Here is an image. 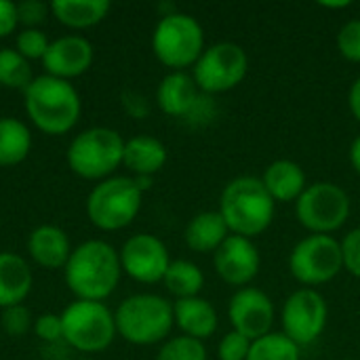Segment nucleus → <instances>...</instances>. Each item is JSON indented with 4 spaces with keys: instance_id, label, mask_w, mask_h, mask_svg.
<instances>
[{
    "instance_id": "nucleus-35",
    "label": "nucleus",
    "mask_w": 360,
    "mask_h": 360,
    "mask_svg": "<svg viewBox=\"0 0 360 360\" xmlns=\"http://www.w3.org/2000/svg\"><path fill=\"white\" fill-rule=\"evenodd\" d=\"M342 259H344V270L352 274L354 278H360V228L350 230L342 240Z\"/></svg>"
},
{
    "instance_id": "nucleus-26",
    "label": "nucleus",
    "mask_w": 360,
    "mask_h": 360,
    "mask_svg": "<svg viewBox=\"0 0 360 360\" xmlns=\"http://www.w3.org/2000/svg\"><path fill=\"white\" fill-rule=\"evenodd\" d=\"M162 283L177 302L188 297H198L205 287V274L190 259H173Z\"/></svg>"
},
{
    "instance_id": "nucleus-6",
    "label": "nucleus",
    "mask_w": 360,
    "mask_h": 360,
    "mask_svg": "<svg viewBox=\"0 0 360 360\" xmlns=\"http://www.w3.org/2000/svg\"><path fill=\"white\" fill-rule=\"evenodd\" d=\"M143 192L131 175H112L97 181L86 196V217L101 232H118L135 221Z\"/></svg>"
},
{
    "instance_id": "nucleus-4",
    "label": "nucleus",
    "mask_w": 360,
    "mask_h": 360,
    "mask_svg": "<svg viewBox=\"0 0 360 360\" xmlns=\"http://www.w3.org/2000/svg\"><path fill=\"white\" fill-rule=\"evenodd\" d=\"M116 333L133 346H154L169 340L175 327L173 304L156 293H135L124 297L116 312Z\"/></svg>"
},
{
    "instance_id": "nucleus-3",
    "label": "nucleus",
    "mask_w": 360,
    "mask_h": 360,
    "mask_svg": "<svg viewBox=\"0 0 360 360\" xmlns=\"http://www.w3.org/2000/svg\"><path fill=\"white\" fill-rule=\"evenodd\" d=\"M217 211L224 217L230 234L253 240L272 226L276 202L259 177L240 175L221 190Z\"/></svg>"
},
{
    "instance_id": "nucleus-42",
    "label": "nucleus",
    "mask_w": 360,
    "mask_h": 360,
    "mask_svg": "<svg viewBox=\"0 0 360 360\" xmlns=\"http://www.w3.org/2000/svg\"><path fill=\"white\" fill-rule=\"evenodd\" d=\"M325 8H346L350 6V2H321Z\"/></svg>"
},
{
    "instance_id": "nucleus-44",
    "label": "nucleus",
    "mask_w": 360,
    "mask_h": 360,
    "mask_svg": "<svg viewBox=\"0 0 360 360\" xmlns=\"http://www.w3.org/2000/svg\"><path fill=\"white\" fill-rule=\"evenodd\" d=\"M344 360H352V359H344Z\"/></svg>"
},
{
    "instance_id": "nucleus-12",
    "label": "nucleus",
    "mask_w": 360,
    "mask_h": 360,
    "mask_svg": "<svg viewBox=\"0 0 360 360\" xmlns=\"http://www.w3.org/2000/svg\"><path fill=\"white\" fill-rule=\"evenodd\" d=\"M281 321L283 333L293 344H297L300 348L314 344L323 335L329 321L327 300L316 289L302 287L285 300Z\"/></svg>"
},
{
    "instance_id": "nucleus-28",
    "label": "nucleus",
    "mask_w": 360,
    "mask_h": 360,
    "mask_svg": "<svg viewBox=\"0 0 360 360\" xmlns=\"http://www.w3.org/2000/svg\"><path fill=\"white\" fill-rule=\"evenodd\" d=\"M247 360H302L300 346L293 344L285 333H268L251 344Z\"/></svg>"
},
{
    "instance_id": "nucleus-27",
    "label": "nucleus",
    "mask_w": 360,
    "mask_h": 360,
    "mask_svg": "<svg viewBox=\"0 0 360 360\" xmlns=\"http://www.w3.org/2000/svg\"><path fill=\"white\" fill-rule=\"evenodd\" d=\"M32 80V63L15 46H0V86L25 91Z\"/></svg>"
},
{
    "instance_id": "nucleus-20",
    "label": "nucleus",
    "mask_w": 360,
    "mask_h": 360,
    "mask_svg": "<svg viewBox=\"0 0 360 360\" xmlns=\"http://www.w3.org/2000/svg\"><path fill=\"white\" fill-rule=\"evenodd\" d=\"M34 287V274L25 257L2 251L0 253V310L21 306Z\"/></svg>"
},
{
    "instance_id": "nucleus-21",
    "label": "nucleus",
    "mask_w": 360,
    "mask_h": 360,
    "mask_svg": "<svg viewBox=\"0 0 360 360\" xmlns=\"http://www.w3.org/2000/svg\"><path fill=\"white\" fill-rule=\"evenodd\" d=\"M167 146L152 135H135L124 141L122 167L131 177H154L167 165Z\"/></svg>"
},
{
    "instance_id": "nucleus-23",
    "label": "nucleus",
    "mask_w": 360,
    "mask_h": 360,
    "mask_svg": "<svg viewBox=\"0 0 360 360\" xmlns=\"http://www.w3.org/2000/svg\"><path fill=\"white\" fill-rule=\"evenodd\" d=\"M228 236L230 230L219 211H202L194 215L184 230V240L194 253H215Z\"/></svg>"
},
{
    "instance_id": "nucleus-14",
    "label": "nucleus",
    "mask_w": 360,
    "mask_h": 360,
    "mask_svg": "<svg viewBox=\"0 0 360 360\" xmlns=\"http://www.w3.org/2000/svg\"><path fill=\"white\" fill-rule=\"evenodd\" d=\"M274 304L257 287H243L238 289L228 306V319L232 323V331L245 335L247 340L255 342L268 333H272L274 325Z\"/></svg>"
},
{
    "instance_id": "nucleus-8",
    "label": "nucleus",
    "mask_w": 360,
    "mask_h": 360,
    "mask_svg": "<svg viewBox=\"0 0 360 360\" xmlns=\"http://www.w3.org/2000/svg\"><path fill=\"white\" fill-rule=\"evenodd\" d=\"M63 344L80 354H99L116 340L114 312L103 302L74 300L61 312Z\"/></svg>"
},
{
    "instance_id": "nucleus-38",
    "label": "nucleus",
    "mask_w": 360,
    "mask_h": 360,
    "mask_svg": "<svg viewBox=\"0 0 360 360\" xmlns=\"http://www.w3.org/2000/svg\"><path fill=\"white\" fill-rule=\"evenodd\" d=\"M17 27H19L17 4L8 0H0V40L15 34Z\"/></svg>"
},
{
    "instance_id": "nucleus-29",
    "label": "nucleus",
    "mask_w": 360,
    "mask_h": 360,
    "mask_svg": "<svg viewBox=\"0 0 360 360\" xmlns=\"http://www.w3.org/2000/svg\"><path fill=\"white\" fill-rule=\"evenodd\" d=\"M156 360H207V348L200 340L177 335L162 342Z\"/></svg>"
},
{
    "instance_id": "nucleus-9",
    "label": "nucleus",
    "mask_w": 360,
    "mask_h": 360,
    "mask_svg": "<svg viewBox=\"0 0 360 360\" xmlns=\"http://www.w3.org/2000/svg\"><path fill=\"white\" fill-rule=\"evenodd\" d=\"M350 196L344 188L333 181H314L308 184L304 194L295 202V215L300 224L310 234L331 236L342 230L350 217Z\"/></svg>"
},
{
    "instance_id": "nucleus-43",
    "label": "nucleus",
    "mask_w": 360,
    "mask_h": 360,
    "mask_svg": "<svg viewBox=\"0 0 360 360\" xmlns=\"http://www.w3.org/2000/svg\"><path fill=\"white\" fill-rule=\"evenodd\" d=\"M76 360H93V359H89V356H80V359H76Z\"/></svg>"
},
{
    "instance_id": "nucleus-18",
    "label": "nucleus",
    "mask_w": 360,
    "mask_h": 360,
    "mask_svg": "<svg viewBox=\"0 0 360 360\" xmlns=\"http://www.w3.org/2000/svg\"><path fill=\"white\" fill-rule=\"evenodd\" d=\"M200 97L202 93L188 72H169L156 89V103L171 118H188Z\"/></svg>"
},
{
    "instance_id": "nucleus-39",
    "label": "nucleus",
    "mask_w": 360,
    "mask_h": 360,
    "mask_svg": "<svg viewBox=\"0 0 360 360\" xmlns=\"http://www.w3.org/2000/svg\"><path fill=\"white\" fill-rule=\"evenodd\" d=\"M348 105H350V112L352 116L360 122V76L352 82L350 86V93H348Z\"/></svg>"
},
{
    "instance_id": "nucleus-41",
    "label": "nucleus",
    "mask_w": 360,
    "mask_h": 360,
    "mask_svg": "<svg viewBox=\"0 0 360 360\" xmlns=\"http://www.w3.org/2000/svg\"><path fill=\"white\" fill-rule=\"evenodd\" d=\"M133 179H135V184H137V188L141 192H148L152 188V184H154V177H133Z\"/></svg>"
},
{
    "instance_id": "nucleus-25",
    "label": "nucleus",
    "mask_w": 360,
    "mask_h": 360,
    "mask_svg": "<svg viewBox=\"0 0 360 360\" xmlns=\"http://www.w3.org/2000/svg\"><path fill=\"white\" fill-rule=\"evenodd\" d=\"M32 131L30 127L13 116L0 118V167H17L32 152Z\"/></svg>"
},
{
    "instance_id": "nucleus-13",
    "label": "nucleus",
    "mask_w": 360,
    "mask_h": 360,
    "mask_svg": "<svg viewBox=\"0 0 360 360\" xmlns=\"http://www.w3.org/2000/svg\"><path fill=\"white\" fill-rule=\"evenodd\" d=\"M118 255H120L122 274H127L129 278L141 285L162 283L173 262L167 245L158 236L148 234V232L129 236L124 245L120 247Z\"/></svg>"
},
{
    "instance_id": "nucleus-40",
    "label": "nucleus",
    "mask_w": 360,
    "mask_h": 360,
    "mask_svg": "<svg viewBox=\"0 0 360 360\" xmlns=\"http://www.w3.org/2000/svg\"><path fill=\"white\" fill-rule=\"evenodd\" d=\"M350 165H352V169L360 175V135L354 137V141L350 146Z\"/></svg>"
},
{
    "instance_id": "nucleus-33",
    "label": "nucleus",
    "mask_w": 360,
    "mask_h": 360,
    "mask_svg": "<svg viewBox=\"0 0 360 360\" xmlns=\"http://www.w3.org/2000/svg\"><path fill=\"white\" fill-rule=\"evenodd\" d=\"M34 333L36 338L46 344H61L63 342V325H61V314H53V312H44L38 319H34Z\"/></svg>"
},
{
    "instance_id": "nucleus-16",
    "label": "nucleus",
    "mask_w": 360,
    "mask_h": 360,
    "mask_svg": "<svg viewBox=\"0 0 360 360\" xmlns=\"http://www.w3.org/2000/svg\"><path fill=\"white\" fill-rule=\"evenodd\" d=\"M93 59L95 49L89 38L80 34H65L51 40L40 63L44 68V74L72 82V78H78L89 72Z\"/></svg>"
},
{
    "instance_id": "nucleus-36",
    "label": "nucleus",
    "mask_w": 360,
    "mask_h": 360,
    "mask_svg": "<svg viewBox=\"0 0 360 360\" xmlns=\"http://www.w3.org/2000/svg\"><path fill=\"white\" fill-rule=\"evenodd\" d=\"M51 13V4L42 0H23L17 2V15H19V25L23 27H38L46 15Z\"/></svg>"
},
{
    "instance_id": "nucleus-31",
    "label": "nucleus",
    "mask_w": 360,
    "mask_h": 360,
    "mask_svg": "<svg viewBox=\"0 0 360 360\" xmlns=\"http://www.w3.org/2000/svg\"><path fill=\"white\" fill-rule=\"evenodd\" d=\"M338 51L344 59L360 63V19L346 21L338 32Z\"/></svg>"
},
{
    "instance_id": "nucleus-17",
    "label": "nucleus",
    "mask_w": 360,
    "mask_h": 360,
    "mask_svg": "<svg viewBox=\"0 0 360 360\" xmlns=\"http://www.w3.org/2000/svg\"><path fill=\"white\" fill-rule=\"evenodd\" d=\"M25 249H27L30 259L44 270L65 268V264L74 251L68 232L53 224H42V226L34 228L25 240Z\"/></svg>"
},
{
    "instance_id": "nucleus-10",
    "label": "nucleus",
    "mask_w": 360,
    "mask_h": 360,
    "mask_svg": "<svg viewBox=\"0 0 360 360\" xmlns=\"http://www.w3.org/2000/svg\"><path fill=\"white\" fill-rule=\"evenodd\" d=\"M249 72L247 51L236 42H215L205 49L192 68V78L202 95L236 89Z\"/></svg>"
},
{
    "instance_id": "nucleus-7",
    "label": "nucleus",
    "mask_w": 360,
    "mask_h": 360,
    "mask_svg": "<svg viewBox=\"0 0 360 360\" xmlns=\"http://www.w3.org/2000/svg\"><path fill=\"white\" fill-rule=\"evenodd\" d=\"M205 49V30L200 21L181 11L160 17L152 32L154 57L171 72L194 68Z\"/></svg>"
},
{
    "instance_id": "nucleus-22",
    "label": "nucleus",
    "mask_w": 360,
    "mask_h": 360,
    "mask_svg": "<svg viewBox=\"0 0 360 360\" xmlns=\"http://www.w3.org/2000/svg\"><path fill=\"white\" fill-rule=\"evenodd\" d=\"M262 181L274 202H297V198L308 188L306 171L297 162L287 158L270 162L264 171Z\"/></svg>"
},
{
    "instance_id": "nucleus-5",
    "label": "nucleus",
    "mask_w": 360,
    "mask_h": 360,
    "mask_svg": "<svg viewBox=\"0 0 360 360\" xmlns=\"http://www.w3.org/2000/svg\"><path fill=\"white\" fill-rule=\"evenodd\" d=\"M124 141L112 127H89L70 141L65 152L68 167L86 181H103L122 167Z\"/></svg>"
},
{
    "instance_id": "nucleus-15",
    "label": "nucleus",
    "mask_w": 360,
    "mask_h": 360,
    "mask_svg": "<svg viewBox=\"0 0 360 360\" xmlns=\"http://www.w3.org/2000/svg\"><path fill=\"white\" fill-rule=\"evenodd\" d=\"M213 268L217 276L230 287H249L262 268L259 249L251 238L230 234L213 253Z\"/></svg>"
},
{
    "instance_id": "nucleus-1",
    "label": "nucleus",
    "mask_w": 360,
    "mask_h": 360,
    "mask_svg": "<svg viewBox=\"0 0 360 360\" xmlns=\"http://www.w3.org/2000/svg\"><path fill=\"white\" fill-rule=\"evenodd\" d=\"M65 285L76 300L105 302L122 278L118 251L99 238H91L74 247L65 268Z\"/></svg>"
},
{
    "instance_id": "nucleus-32",
    "label": "nucleus",
    "mask_w": 360,
    "mask_h": 360,
    "mask_svg": "<svg viewBox=\"0 0 360 360\" xmlns=\"http://www.w3.org/2000/svg\"><path fill=\"white\" fill-rule=\"evenodd\" d=\"M34 327L30 310L21 306H11L2 310V329L11 338H23L30 329Z\"/></svg>"
},
{
    "instance_id": "nucleus-24",
    "label": "nucleus",
    "mask_w": 360,
    "mask_h": 360,
    "mask_svg": "<svg viewBox=\"0 0 360 360\" xmlns=\"http://www.w3.org/2000/svg\"><path fill=\"white\" fill-rule=\"evenodd\" d=\"M112 4L108 0H55L51 2L53 17L70 30H89L101 23Z\"/></svg>"
},
{
    "instance_id": "nucleus-37",
    "label": "nucleus",
    "mask_w": 360,
    "mask_h": 360,
    "mask_svg": "<svg viewBox=\"0 0 360 360\" xmlns=\"http://www.w3.org/2000/svg\"><path fill=\"white\" fill-rule=\"evenodd\" d=\"M120 103H122V110L131 116V118H146L150 114V101L143 93L139 91H133V89H127L122 91L120 95Z\"/></svg>"
},
{
    "instance_id": "nucleus-19",
    "label": "nucleus",
    "mask_w": 360,
    "mask_h": 360,
    "mask_svg": "<svg viewBox=\"0 0 360 360\" xmlns=\"http://www.w3.org/2000/svg\"><path fill=\"white\" fill-rule=\"evenodd\" d=\"M173 316H175V327L181 331V335H188L200 342L209 340L217 331V325H219L215 306L200 295L177 300L173 304Z\"/></svg>"
},
{
    "instance_id": "nucleus-2",
    "label": "nucleus",
    "mask_w": 360,
    "mask_h": 360,
    "mask_svg": "<svg viewBox=\"0 0 360 360\" xmlns=\"http://www.w3.org/2000/svg\"><path fill=\"white\" fill-rule=\"evenodd\" d=\"M23 108L30 122L53 137L70 133L82 114V99L70 80L49 74L34 76L23 91Z\"/></svg>"
},
{
    "instance_id": "nucleus-11",
    "label": "nucleus",
    "mask_w": 360,
    "mask_h": 360,
    "mask_svg": "<svg viewBox=\"0 0 360 360\" xmlns=\"http://www.w3.org/2000/svg\"><path fill=\"white\" fill-rule=\"evenodd\" d=\"M342 270V247L333 236L310 234L302 238L289 255L291 276L308 289L331 283Z\"/></svg>"
},
{
    "instance_id": "nucleus-30",
    "label": "nucleus",
    "mask_w": 360,
    "mask_h": 360,
    "mask_svg": "<svg viewBox=\"0 0 360 360\" xmlns=\"http://www.w3.org/2000/svg\"><path fill=\"white\" fill-rule=\"evenodd\" d=\"M51 40L40 27H21L15 36V51L23 55L30 63L42 61Z\"/></svg>"
},
{
    "instance_id": "nucleus-34",
    "label": "nucleus",
    "mask_w": 360,
    "mask_h": 360,
    "mask_svg": "<svg viewBox=\"0 0 360 360\" xmlns=\"http://www.w3.org/2000/svg\"><path fill=\"white\" fill-rule=\"evenodd\" d=\"M251 340H247L245 335L230 331L226 333L219 344H217V359L219 360H247L251 352Z\"/></svg>"
}]
</instances>
